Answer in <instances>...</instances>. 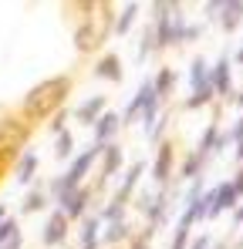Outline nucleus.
<instances>
[{"instance_id": "nucleus-1", "label": "nucleus", "mask_w": 243, "mask_h": 249, "mask_svg": "<svg viewBox=\"0 0 243 249\" xmlns=\"http://www.w3.org/2000/svg\"><path fill=\"white\" fill-rule=\"evenodd\" d=\"M68 10H75V24H71V44L81 57L88 54H98L112 31H115V7L105 3V0H81V3H71Z\"/></svg>"}, {"instance_id": "nucleus-2", "label": "nucleus", "mask_w": 243, "mask_h": 249, "mask_svg": "<svg viewBox=\"0 0 243 249\" xmlns=\"http://www.w3.org/2000/svg\"><path fill=\"white\" fill-rule=\"evenodd\" d=\"M75 84H78V78L68 74V71L64 74H51V78H44V81H38L34 88L24 91L17 111L34 124V128L38 124H47L61 108H68V98H71Z\"/></svg>"}, {"instance_id": "nucleus-3", "label": "nucleus", "mask_w": 243, "mask_h": 249, "mask_svg": "<svg viewBox=\"0 0 243 249\" xmlns=\"http://www.w3.org/2000/svg\"><path fill=\"white\" fill-rule=\"evenodd\" d=\"M34 131H38V128L27 122L17 108H14V111H3V115H0V155L14 162L20 152L31 148Z\"/></svg>"}, {"instance_id": "nucleus-4", "label": "nucleus", "mask_w": 243, "mask_h": 249, "mask_svg": "<svg viewBox=\"0 0 243 249\" xmlns=\"http://www.w3.org/2000/svg\"><path fill=\"white\" fill-rule=\"evenodd\" d=\"M135 209H139V215L145 219V232L152 236L159 226H165V219H169V189H156V192H139L135 199Z\"/></svg>"}, {"instance_id": "nucleus-5", "label": "nucleus", "mask_w": 243, "mask_h": 249, "mask_svg": "<svg viewBox=\"0 0 243 249\" xmlns=\"http://www.w3.org/2000/svg\"><path fill=\"white\" fill-rule=\"evenodd\" d=\"M152 182H156V189H169L172 185V172H176V142L172 138H162L159 145H156V155H152Z\"/></svg>"}, {"instance_id": "nucleus-6", "label": "nucleus", "mask_w": 243, "mask_h": 249, "mask_svg": "<svg viewBox=\"0 0 243 249\" xmlns=\"http://www.w3.org/2000/svg\"><path fill=\"white\" fill-rule=\"evenodd\" d=\"M132 98H135V105H139V122H142L145 131H149L162 115V101H159V94H156V88H152V78H145V81L139 84Z\"/></svg>"}, {"instance_id": "nucleus-7", "label": "nucleus", "mask_w": 243, "mask_h": 249, "mask_svg": "<svg viewBox=\"0 0 243 249\" xmlns=\"http://www.w3.org/2000/svg\"><path fill=\"white\" fill-rule=\"evenodd\" d=\"M68 236H71V222H68V215H64L61 209H51L47 219H44V229H40V246H44V249H64Z\"/></svg>"}, {"instance_id": "nucleus-8", "label": "nucleus", "mask_w": 243, "mask_h": 249, "mask_svg": "<svg viewBox=\"0 0 243 249\" xmlns=\"http://www.w3.org/2000/svg\"><path fill=\"white\" fill-rule=\"evenodd\" d=\"M202 202H206V219H220L223 212L240 206V196L233 192L230 182H220V185H213V189L202 192Z\"/></svg>"}, {"instance_id": "nucleus-9", "label": "nucleus", "mask_w": 243, "mask_h": 249, "mask_svg": "<svg viewBox=\"0 0 243 249\" xmlns=\"http://www.w3.org/2000/svg\"><path fill=\"white\" fill-rule=\"evenodd\" d=\"M98 155H101V145H95V142H91V145H88L84 152H78V155L71 159V165L61 172V175H64V182H68L71 189H78L81 182H84V178L91 175V168L98 165Z\"/></svg>"}, {"instance_id": "nucleus-10", "label": "nucleus", "mask_w": 243, "mask_h": 249, "mask_svg": "<svg viewBox=\"0 0 243 249\" xmlns=\"http://www.w3.org/2000/svg\"><path fill=\"white\" fill-rule=\"evenodd\" d=\"M145 162L139 159V162H132V165H125L122 172V182L115 185V192H112V202H119V206H128L132 199H135V192H139V182H142V175H145Z\"/></svg>"}, {"instance_id": "nucleus-11", "label": "nucleus", "mask_w": 243, "mask_h": 249, "mask_svg": "<svg viewBox=\"0 0 243 249\" xmlns=\"http://www.w3.org/2000/svg\"><path fill=\"white\" fill-rule=\"evenodd\" d=\"M91 74H95L98 81H105V84H122L125 81V64H122V57L115 51H105V54H98Z\"/></svg>"}, {"instance_id": "nucleus-12", "label": "nucleus", "mask_w": 243, "mask_h": 249, "mask_svg": "<svg viewBox=\"0 0 243 249\" xmlns=\"http://www.w3.org/2000/svg\"><path fill=\"white\" fill-rule=\"evenodd\" d=\"M209 88L216 98H233V64L230 57H220L209 64Z\"/></svg>"}, {"instance_id": "nucleus-13", "label": "nucleus", "mask_w": 243, "mask_h": 249, "mask_svg": "<svg viewBox=\"0 0 243 249\" xmlns=\"http://www.w3.org/2000/svg\"><path fill=\"white\" fill-rule=\"evenodd\" d=\"M38 168H40V155L34 148H27V152H20L17 159H14V182L20 185V189H27V185H34L38 182Z\"/></svg>"}, {"instance_id": "nucleus-14", "label": "nucleus", "mask_w": 243, "mask_h": 249, "mask_svg": "<svg viewBox=\"0 0 243 249\" xmlns=\"http://www.w3.org/2000/svg\"><path fill=\"white\" fill-rule=\"evenodd\" d=\"M91 206H95V196H91V189H88V185H81V189H75V192H71V196H68L58 209L68 215V222H81V219L91 212Z\"/></svg>"}, {"instance_id": "nucleus-15", "label": "nucleus", "mask_w": 243, "mask_h": 249, "mask_svg": "<svg viewBox=\"0 0 243 249\" xmlns=\"http://www.w3.org/2000/svg\"><path fill=\"white\" fill-rule=\"evenodd\" d=\"M105 111H108V98H105V94H91V98H84L78 108L71 111V118H75L78 124H88V128H91Z\"/></svg>"}, {"instance_id": "nucleus-16", "label": "nucleus", "mask_w": 243, "mask_h": 249, "mask_svg": "<svg viewBox=\"0 0 243 249\" xmlns=\"http://www.w3.org/2000/svg\"><path fill=\"white\" fill-rule=\"evenodd\" d=\"M132 236H135V222H132V219L101 226V246H108V249H122V246H128V239H132Z\"/></svg>"}, {"instance_id": "nucleus-17", "label": "nucleus", "mask_w": 243, "mask_h": 249, "mask_svg": "<svg viewBox=\"0 0 243 249\" xmlns=\"http://www.w3.org/2000/svg\"><path fill=\"white\" fill-rule=\"evenodd\" d=\"M91 131H95V145H101V148H105L108 142H115V135L122 131V118H119V111H115V108H108V111H105V115H101L98 122L91 124Z\"/></svg>"}, {"instance_id": "nucleus-18", "label": "nucleus", "mask_w": 243, "mask_h": 249, "mask_svg": "<svg viewBox=\"0 0 243 249\" xmlns=\"http://www.w3.org/2000/svg\"><path fill=\"white\" fill-rule=\"evenodd\" d=\"M223 34H233L243 24V0H220V17H216Z\"/></svg>"}, {"instance_id": "nucleus-19", "label": "nucleus", "mask_w": 243, "mask_h": 249, "mask_svg": "<svg viewBox=\"0 0 243 249\" xmlns=\"http://www.w3.org/2000/svg\"><path fill=\"white\" fill-rule=\"evenodd\" d=\"M176 81H179V74H176V68H169V64H162L159 71L152 74V88H156V94H159L162 105L172 98V91H176Z\"/></svg>"}, {"instance_id": "nucleus-20", "label": "nucleus", "mask_w": 243, "mask_h": 249, "mask_svg": "<svg viewBox=\"0 0 243 249\" xmlns=\"http://www.w3.org/2000/svg\"><path fill=\"white\" fill-rule=\"evenodd\" d=\"M47 206H51V196H47V189H44L40 182H34L31 192L20 199V212H24V215H34V212H40V209H47Z\"/></svg>"}, {"instance_id": "nucleus-21", "label": "nucleus", "mask_w": 243, "mask_h": 249, "mask_svg": "<svg viewBox=\"0 0 243 249\" xmlns=\"http://www.w3.org/2000/svg\"><path fill=\"white\" fill-rule=\"evenodd\" d=\"M135 20H139V3H125V7H119V10H115V31H112V37L132 34Z\"/></svg>"}, {"instance_id": "nucleus-22", "label": "nucleus", "mask_w": 243, "mask_h": 249, "mask_svg": "<svg viewBox=\"0 0 243 249\" xmlns=\"http://www.w3.org/2000/svg\"><path fill=\"white\" fill-rule=\"evenodd\" d=\"M220 138H223V135H220V122H209L202 128V138H200V145H196V152L206 155V159H209V155H220V152H223V148H220Z\"/></svg>"}, {"instance_id": "nucleus-23", "label": "nucleus", "mask_w": 243, "mask_h": 249, "mask_svg": "<svg viewBox=\"0 0 243 249\" xmlns=\"http://www.w3.org/2000/svg\"><path fill=\"white\" fill-rule=\"evenodd\" d=\"M186 81H189V91H206L209 88V61L206 57H193Z\"/></svg>"}, {"instance_id": "nucleus-24", "label": "nucleus", "mask_w": 243, "mask_h": 249, "mask_svg": "<svg viewBox=\"0 0 243 249\" xmlns=\"http://www.w3.org/2000/svg\"><path fill=\"white\" fill-rule=\"evenodd\" d=\"M206 162H209V159H206V155H200V152L193 148V152L182 159L179 178H182V182H196V178H202V168H206Z\"/></svg>"}, {"instance_id": "nucleus-25", "label": "nucleus", "mask_w": 243, "mask_h": 249, "mask_svg": "<svg viewBox=\"0 0 243 249\" xmlns=\"http://www.w3.org/2000/svg\"><path fill=\"white\" fill-rule=\"evenodd\" d=\"M152 54H159V44H156V31H152V24H145V27H142V44L135 47V64H145Z\"/></svg>"}, {"instance_id": "nucleus-26", "label": "nucleus", "mask_w": 243, "mask_h": 249, "mask_svg": "<svg viewBox=\"0 0 243 249\" xmlns=\"http://www.w3.org/2000/svg\"><path fill=\"white\" fill-rule=\"evenodd\" d=\"M54 159H58V162L75 159V135H71V128H68V131H61V135L54 138Z\"/></svg>"}, {"instance_id": "nucleus-27", "label": "nucleus", "mask_w": 243, "mask_h": 249, "mask_svg": "<svg viewBox=\"0 0 243 249\" xmlns=\"http://www.w3.org/2000/svg\"><path fill=\"white\" fill-rule=\"evenodd\" d=\"M213 88H206V91H189V98L182 101V108L186 111H200V108H206V105H213Z\"/></svg>"}, {"instance_id": "nucleus-28", "label": "nucleus", "mask_w": 243, "mask_h": 249, "mask_svg": "<svg viewBox=\"0 0 243 249\" xmlns=\"http://www.w3.org/2000/svg\"><path fill=\"white\" fill-rule=\"evenodd\" d=\"M68 118H71V108H61L51 122H47V131H51V138H58L61 131H68Z\"/></svg>"}, {"instance_id": "nucleus-29", "label": "nucleus", "mask_w": 243, "mask_h": 249, "mask_svg": "<svg viewBox=\"0 0 243 249\" xmlns=\"http://www.w3.org/2000/svg\"><path fill=\"white\" fill-rule=\"evenodd\" d=\"M165 128H169V111H162V115H159V122L152 124L149 131H145V138H149L152 145H159L162 138H165Z\"/></svg>"}, {"instance_id": "nucleus-30", "label": "nucleus", "mask_w": 243, "mask_h": 249, "mask_svg": "<svg viewBox=\"0 0 243 249\" xmlns=\"http://www.w3.org/2000/svg\"><path fill=\"white\" fill-rule=\"evenodd\" d=\"M193 229H186V226H179L176 222V229H172V243H169V249H189V243H193V236H189Z\"/></svg>"}, {"instance_id": "nucleus-31", "label": "nucleus", "mask_w": 243, "mask_h": 249, "mask_svg": "<svg viewBox=\"0 0 243 249\" xmlns=\"http://www.w3.org/2000/svg\"><path fill=\"white\" fill-rule=\"evenodd\" d=\"M17 232H20V222H17L14 215H7V219L0 222V246H7V243H10Z\"/></svg>"}, {"instance_id": "nucleus-32", "label": "nucleus", "mask_w": 243, "mask_h": 249, "mask_svg": "<svg viewBox=\"0 0 243 249\" xmlns=\"http://www.w3.org/2000/svg\"><path fill=\"white\" fill-rule=\"evenodd\" d=\"M125 249H152V236L142 229V232H135V236L128 239V246H125Z\"/></svg>"}, {"instance_id": "nucleus-33", "label": "nucleus", "mask_w": 243, "mask_h": 249, "mask_svg": "<svg viewBox=\"0 0 243 249\" xmlns=\"http://www.w3.org/2000/svg\"><path fill=\"white\" fill-rule=\"evenodd\" d=\"M226 142H233V145H237V142H243V111H240V118L233 122V128L226 131Z\"/></svg>"}, {"instance_id": "nucleus-34", "label": "nucleus", "mask_w": 243, "mask_h": 249, "mask_svg": "<svg viewBox=\"0 0 243 249\" xmlns=\"http://www.w3.org/2000/svg\"><path fill=\"white\" fill-rule=\"evenodd\" d=\"M230 185H233V192H237V196H240V202H243V165L237 168V175H233V178H230Z\"/></svg>"}, {"instance_id": "nucleus-35", "label": "nucleus", "mask_w": 243, "mask_h": 249, "mask_svg": "<svg viewBox=\"0 0 243 249\" xmlns=\"http://www.w3.org/2000/svg\"><path fill=\"white\" fill-rule=\"evenodd\" d=\"M206 17H209V20L220 17V0H209V3H206Z\"/></svg>"}, {"instance_id": "nucleus-36", "label": "nucleus", "mask_w": 243, "mask_h": 249, "mask_svg": "<svg viewBox=\"0 0 243 249\" xmlns=\"http://www.w3.org/2000/svg\"><path fill=\"white\" fill-rule=\"evenodd\" d=\"M0 249H24V232H17V236H14L7 246H0Z\"/></svg>"}, {"instance_id": "nucleus-37", "label": "nucleus", "mask_w": 243, "mask_h": 249, "mask_svg": "<svg viewBox=\"0 0 243 249\" xmlns=\"http://www.w3.org/2000/svg\"><path fill=\"white\" fill-rule=\"evenodd\" d=\"M10 168H14V162H10V159H3V155H0V182H3V175H7V172H10Z\"/></svg>"}, {"instance_id": "nucleus-38", "label": "nucleus", "mask_w": 243, "mask_h": 249, "mask_svg": "<svg viewBox=\"0 0 243 249\" xmlns=\"http://www.w3.org/2000/svg\"><path fill=\"white\" fill-rule=\"evenodd\" d=\"M230 105H237L243 111V84H240V91H233V98H230Z\"/></svg>"}, {"instance_id": "nucleus-39", "label": "nucleus", "mask_w": 243, "mask_h": 249, "mask_svg": "<svg viewBox=\"0 0 243 249\" xmlns=\"http://www.w3.org/2000/svg\"><path fill=\"white\" fill-rule=\"evenodd\" d=\"M233 226H243V202L233 209Z\"/></svg>"}, {"instance_id": "nucleus-40", "label": "nucleus", "mask_w": 243, "mask_h": 249, "mask_svg": "<svg viewBox=\"0 0 243 249\" xmlns=\"http://www.w3.org/2000/svg\"><path fill=\"white\" fill-rule=\"evenodd\" d=\"M233 159L243 165V142H237V148H233Z\"/></svg>"}, {"instance_id": "nucleus-41", "label": "nucleus", "mask_w": 243, "mask_h": 249, "mask_svg": "<svg viewBox=\"0 0 243 249\" xmlns=\"http://www.w3.org/2000/svg\"><path fill=\"white\" fill-rule=\"evenodd\" d=\"M233 61H237V64H240V68H243V44H240V47H237V54H233Z\"/></svg>"}, {"instance_id": "nucleus-42", "label": "nucleus", "mask_w": 243, "mask_h": 249, "mask_svg": "<svg viewBox=\"0 0 243 249\" xmlns=\"http://www.w3.org/2000/svg\"><path fill=\"white\" fill-rule=\"evenodd\" d=\"M7 215H10V212H7V206H3V202H0V222H3V219H7Z\"/></svg>"}, {"instance_id": "nucleus-43", "label": "nucleus", "mask_w": 243, "mask_h": 249, "mask_svg": "<svg viewBox=\"0 0 243 249\" xmlns=\"http://www.w3.org/2000/svg\"><path fill=\"white\" fill-rule=\"evenodd\" d=\"M64 249H71V246H64Z\"/></svg>"}]
</instances>
